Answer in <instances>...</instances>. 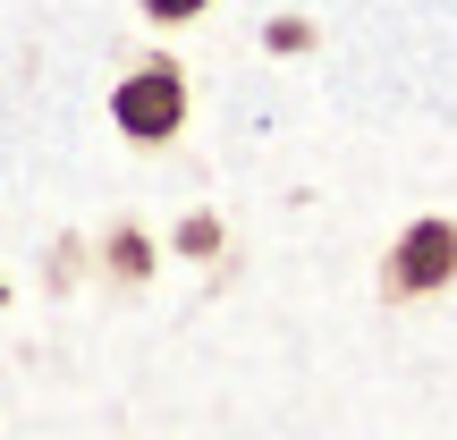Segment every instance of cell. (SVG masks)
Masks as SVG:
<instances>
[{
	"label": "cell",
	"mask_w": 457,
	"mask_h": 440,
	"mask_svg": "<svg viewBox=\"0 0 457 440\" xmlns=\"http://www.w3.org/2000/svg\"><path fill=\"white\" fill-rule=\"evenodd\" d=\"M373 288H381V305H424V296H449V288H457V220H449V212L407 220L390 245H381Z\"/></svg>",
	"instance_id": "6da1fadb"
},
{
	"label": "cell",
	"mask_w": 457,
	"mask_h": 440,
	"mask_svg": "<svg viewBox=\"0 0 457 440\" xmlns=\"http://www.w3.org/2000/svg\"><path fill=\"white\" fill-rule=\"evenodd\" d=\"M187 111H195V85H187V68H179V60H136L128 77L111 85V128L128 136L136 153L179 145Z\"/></svg>",
	"instance_id": "7a4b0ae2"
},
{
	"label": "cell",
	"mask_w": 457,
	"mask_h": 440,
	"mask_svg": "<svg viewBox=\"0 0 457 440\" xmlns=\"http://www.w3.org/2000/svg\"><path fill=\"white\" fill-rule=\"evenodd\" d=\"M102 262H111L119 288H145V279H153V237L136 220H111V228H102Z\"/></svg>",
	"instance_id": "3957f363"
},
{
	"label": "cell",
	"mask_w": 457,
	"mask_h": 440,
	"mask_svg": "<svg viewBox=\"0 0 457 440\" xmlns=\"http://www.w3.org/2000/svg\"><path fill=\"white\" fill-rule=\"evenodd\" d=\"M170 245H179L187 262H220V254H228V228H220V212H187Z\"/></svg>",
	"instance_id": "277c9868"
},
{
	"label": "cell",
	"mask_w": 457,
	"mask_h": 440,
	"mask_svg": "<svg viewBox=\"0 0 457 440\" xmlns=\"http://www.w3.org/2000/svg\"><path fill=\"white\" fill-rule=\"evenodd\" d=\"M136 9H145L153 26H195V17L212 9V0H136Z\"/></svg>",
	"instance_id": "5b68a950"
},
{
	"label": "cell",
	"mask_w": 457,
	"mask_h": 440,
	"mask_svg": "<svg viewBox=\"0 0 457 440\" xmlns=\"http://www.w3.org/2000/svg\"><path fill=\"white\" fill-rule=\"evenodd\" d=\"M262 43H271V51H313V26H305V17H271Z\"/></svg>",
	"instance_id": "8992f818"
}]
</instances>
